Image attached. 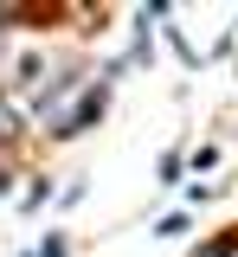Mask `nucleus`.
Segmentation results:
<instances>
[{
  "instance_id": "obj_1",
  "label": "nucleus",
  "mask_w": 238,
  "mask_h": 257,
  "mask_svg": "<svg viewBox=\"0 0 238 257\" xmlns=\"http://www.w3.org/2000/svg\"><path fill=\"white\" fill-rule=\"evenodd\" d=\"M238 251V231H225V238H212V244H200L193 257H232Z\"/></svg>"
},
{
  "instance_id": "obj_2",
  "label": "nucleus",
  "mask_w": 238,
  "mask_h": 257,
  "mask_svg": "<svg viewBox=\"0 0 238 257\" xmlns=\"http://www.w3.org/2000/svg\"><path fill=\"white\" fill-rule=\"evenodd\" d=\"M13 135H20V109L0 96V142H13Z\"/></svg>"
},
{
  "instance_id": "obj_3",
  "label": "nucleus",
  "mask_w": 238,
  "mask_h": 257,
  "mask_svg": "<svg viewBox=\"0 0 238 257\" xmlns=\"http://www.w3.org/2000/svg\"><path fill=\"white\" fill-rule=\"evenodd\" d=\"M39 257H65V238H45V244H39Z\"/></svg>"
},
{
  "instance_id": "obj_4",
  "label": "nucleus",
  "mask_w": 238,
  "mask_h": 257,
  "mask_svg": "<svg viewBox=\"0 0 238 257\" xmlns=\"http://www.w3.org/2000/svg\"><path fill=\"white\" fill-rule=\"evenodd\" d=\"M7 20H13V7H0V26H7Z\"/></svg>"
},
{
  "instance_id": "obj_5",
  "label": "nucleus",
  "mask_w": 238,
  "mask_h": 257,
  "mask_svg": "<svg viewBox=\"0 0 238 257\" xmlns=\"http://www.w3.org/2000/svg\"><path fill=\"white\" fill-rule=\"evenodd\" d=\"M0 193H7V167H0Z\"/></svg>"
}]
</instances>
